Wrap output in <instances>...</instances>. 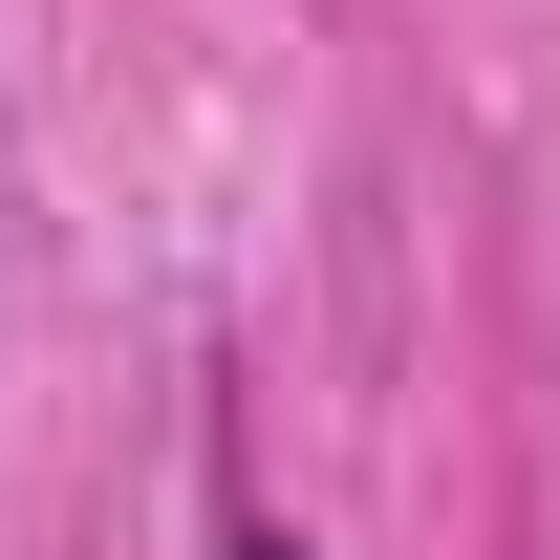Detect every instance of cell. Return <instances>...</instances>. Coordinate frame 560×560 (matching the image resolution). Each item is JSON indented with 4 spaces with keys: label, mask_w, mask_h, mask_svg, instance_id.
<instances>
[{
    "label": "cell",
    "mask_w": 560,
    "mask_h": 560,
    "mask_svg": "<svg viewBox=\"0 0 560 560\" xmlns=\"http://www.w3.org/2000/svg\"><path fill=\"white\" fill-rule=\"evenodd\" d=\"M237 560H302V539H237Z\"/></svg>",
    "instance_id": "1"
}]
</instances>
